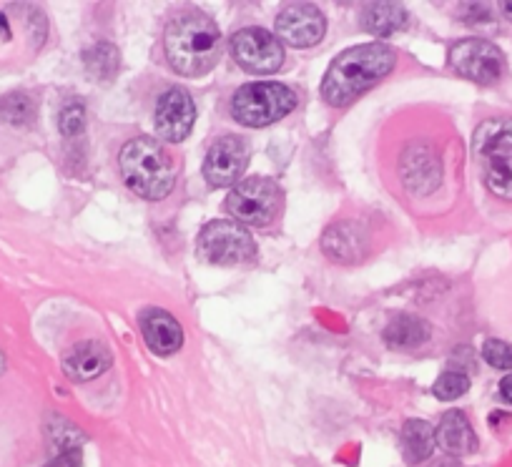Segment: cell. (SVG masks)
Instances as JSON below:
<instances>
[{
    "label": "cell",
    "mask_w": 512,
    "mask_h": 467,
    "mask_svg": "<svg viewBox=\"0 0 512 467\" xmlns=\"http://www.w3.org/2000/svg\"><path fill=\"white\" fill-rule=\"evenodd\" d=\"M322 249L332 262L357 264L367 254L369 237L364 226H359L357 221H337L324 231Z\"/></svg>",
    "instance_id": "cell-12"
},
{
    "label": "cell",
    "mask_w": 512,
    "mask_h": 467,
    "mask_svg": "<svg viewBox=\"0 0 512 467\" xmlns=\"http://www.w3.org/2000/svg\"><path fill=\"white\" fill-rule=\"evenodd\" d=\"M470 390V377L465 375V372H442L440 377H437L435 387H432V392H435L437 400H457V397H462L465 392Z\"/></svg>",
    "instance_id": "cell-25"
},
{
    "label": "cell",
    "mask_w": 512,
    "mask_h": 467,
    "mask_svg": "<svg viewBox=\"0 0 512 467\" xmlns=\"http://www.w3.org/2000/svg\"><path fill=\"white\" fill-rule=\"evenodd\" d=\"M3 370H6V355L0 352V375H3Z\"/></svg>",
    "instance_id": "cell-32"
},
{
    "label": "cell",
    "mask_w": 512,
    "mask_h": 467,
    "mask_svg": "<svg viewBox=\"0 0 512 467\" xmlns=\"http://www.w3.org/2000/svg\"><path fill=\"white\" fill-rule=\"evenodd\" d=\"M58 126H61V134L66 139L83 134V126H86V108L81 101H68L66 106L58 113Z\"/></svg>",
    "instance_id": "cell-26"
},
{
    "label": "cell",
    "mask_w": 512,
    "mask_h": 467,
    "mask_svg": "<svg viewBox=\"0 0 512 467\" xmlns=\"http://www.w3.org/2000/svg\"><path fill=\"white\" fill-rule=\"evenodd\" d=\"M427 337H430V324L415 314H400L384 329V342L392 349H415L425 344Z\"/></svg>",
    "instance_id": "cell-19"
},
{
    "label": "cell",
    "mask_w": 512,
    "mask_h": 467,
    "mask_svg": "<svg viewBox=\"0 0 512 467\" xmlns=\"http://www.w3.org/2000/svg\"><path fill=\"white\" fill-rule=\"evenodd\" d=\"M121 176L126 186L141 199L159 201L171 194L176 181V166L164 144L151 136L128 141L118 156Z\"/></svg>",
    "instance_id": "cell-3"
},
{
    "label": "cell",
    "mask_w": 512,
    "mask_h": 467,
    "mask_svg": "<svg viewBox=\"0 0 512 467\" xmlns=\"http://www.w3.org/2000/svg\"><path fill=\"white\" fill-rule=\"evenodd\" d=\"M437 430L425 420H407L400 432L402 457L407 465H420L435 452Z\"/></svg>",
    "instance_id": "cell-18"
},
{
    "label": "cell",
    "mask_w": 512,
    "mask_h": 467,
    "mask_svg": "<svg viewBox=\"0 0 512 467\" xmlns=\"http://www.w3.org/2000/svg\"><path fill=\"white\" fill-rule=\"evenodd\" d=\"M282 206V191L274 184L272 179L264 176H254L234 189L226 196V211L236 219V224H249V226H264L274 221Z\"/></svg>",
    "instance_id": "cell-5"
},
{
    "label": "cell",
    "mask_w": 512,
    "mask_h": 467,
    "mask_svg": "<svg viewBox=\"0 0 512 467\" xmlns=\"http://www.w3.org/2000/svg\"><path fill=\"white\" fill-rule=\"evenodd\" d=\"M500 395H502V400L510 402V405H512V372H510V375L502 377V382H500Z\"/></svg>",
    "instance_id": "cell-29"
},
{
    "label": "cell",
    "mask_w": 512,
    "mask_h": 467,
    "mask_svg": "<svg viewBox=\"0 0 512 467\" xmlns=\"http://www.w3.org/2000/svg\"><path fill=\"white\" fill-rule=\"evenodd\" d=\"M407 23V11L400 3H369L362 13V26L377 38H387L402 31Z\"/></svg>",
    "instance_id": "cell-20"
},
{
    "label": "cell",
    "mask_w": 512,
    "mask_h": 467,
    "mask_svg": "<svg viewBox=\"0 0 512 467\" xmlns=\"http://www.w3.org/2000/svg\"><path fill=\"white\" fill-rule=\"evenodd\" d=\"M324 28H327V21H324L322 11L312 3L287 6L277 16V36H282L289 46H317L324 38Z\"/></svg>",
    "instance_id": "cell-11"
},
{
    "label": "cell",
    "mask_w": 512,
    "mask_h": 467,
    "mask_svg": "<svg viewBox=\"0 0 512 467\" xmlns=\"http://www.w3.org/2000/svg\"><path fill=\"white\" fill-rule=\"evenodd\" d=\"M199 254L209 264L236 267L256 257V244L249 231L236 221H211L199 234Z\"/></svg>",
    "instance_id": "cell-6"
},
{
    "label": "cell",
    "mask_w": 512,
    "mask_h": 467,
    "mask_svg": "<svg viewBox=\"0 0 512 467\" xmlns=\"http://www.w3.org/2000/svg\"><path fill=\"white\" fill-rule=\"evenodd\" d=\"M432 467H460V465H457V460H450V457H445V460H440L437 465H432Z\"/></svg>",
    "instance_id": "cell-30"
},
{
    "label": "cell",
    "mask_w": 512,
    "mask_h": 467,
    "mask_svg": "<svg viewBox=\"0 0 512 467\" xmlns=\"http://www.w3.org/2000/svg\"><path fill=\"white\" fill-rule=\"evenodd\" d=\"M83 61H86L88 73L93 78H101V81L116 76L118 71V51L111 43H98V46H93L91 51H86Z\"/></svg>",
    "instance_id": "cell-23"
},
{
    "label": "cell",
    "mask_w": 512,
    "mask_h": 467,
    "mask_svg": "<svg viewBox=\"0 0 512 467\" xmlns=\"http://www.w3.org/2000/svg\"><path fill=\"white\" fill-rule=\"evenodd\" d=\"M485 164V184L497 199L512 201V154L492 156Z\"/></svg>",
    "instance_id": "cell-22"
},
{
    "label": "cell",
    "mask_w": 512,
    "mask_h": 467,
    "mask_svg": "<svg viewBox=\"0 0 512 467\" xmlns=\"http://www.w3.org/2000/svg\"><path fill=\"white\" fill-rule=\"evenodd\" d=\"M196 121V106L184 88H169L156 103V134L164 141L179 144L191 134Z\"/></svg>",
    "instance_id": "cell-10"
},
{
    "label": "cell",
    "mask_w": 512,
    "mask_h": 467,
    "mask_svg": "<svg viewBox=\"0 0 512 467\" xmlns=\"http://www.w3.org/2000/svg\"><path fill=\"white\" fill-rule=\"evenodd\" d=\"M249 164V144L241 136H221L209 149L204 176L211 186H234Z\"/></svg>",
    "instance_id": "cell-9"
},
{
    "label": "cell",
    "mask_w": 512,
    "mask_h": 467,
    "mask_svg": "<svg viewBox=\"0 0 512 467\" xmlns=\"http://www.w3.org/2000/svg\"><path fill=\"white\" fill-rule=\"evenodd\" d=\"M437 445L452 457H465L477 450V435L465 412L450 410L442 415L440 427H437Z\"/></svg>",
    "instance_id": "cell-16"
},
{
    "label": "cell",
    "mask_w": 512,
    "mask_h": 467,
    "mask_svg": "<svg viewBox=\"0 0 512 467\" xmlns=\"http://www.w3.org/2000/svg\"><path fill=\"white\" fill-rule=\"evenodd\" d=\"M450 66L467 81L492 86L505 73V56L485 38H465L450 48Z\"/></svg>",
    "instance_id": "cell-7"
},
{
    "label": "cell",
    "mask_w": 512,
    "mask_h": 467,
    "mask_svg": "<svg viewBox=\"0 0 512 467\" xmlns=\"http://www.w3.org/2000/svg\"><path fill=\"white\" fill-rule=\"evenodd\" d=\"M482 360L495 370H512V344L502 339H487L482 344Z\"/></svg>",
    "instance_id": "cell-27"
},
{
    "label": "cell",
    "mask_w": 512,
    "mask_h": 467,
    "mask_svg": "<svg viewBox=\"0 0 512 467\" xmlns=\"http://www.w3.org/2000/svg\"><path fill=\"white\" fill-rule=\"evenodd\" d=\"M229 46L234 61L249 73H274L284 63L282 41L264 28H241Z\"/></svg>",
    "instance_id": "cell-8"
},
{
    "label": "cell",
    "mask_w": 512,
    "mask_h": 467,
    "mask_svg": "<svg viewBox=\"0 0 512 467\" xmlns=\"http://www.w3.org/2000/svg\"><path fill=\"white\" fill-rule=\"evenodd\" d=\"M502 13H505L507 21H512V0L510 3H502Z\"/></svg>",
    "instance_id": "cell-31"
},
{
    "label": "cell",
    "mask_w": 512,
    "mask_h": 467,
    "mask_svg": "<svg viewBox=\"0 0 512 467\" xmlns=\"http://www.w3.org/2000/svg\"><path fill=\"white\" fill-rule=\"evenodd\" d=\"M33 119H36V103L28 93L13 91L0 98V121L3 124L23 129V126H31Z\"/></svg>",
    "instance_id": "cell-21"
},
{
    "label": "cell",
    "mask_w": 512,
    "mask_h": 467,
    "mask_svg": "<svg viewBox=\"0 0 512 467\" xmlns=\"http://www.w3.org/2000/svg\"><path fill=\"white\" fill-rule=\"evenodd\" d=\"M113 357L111 349L98 339H86L78 342L63 355V372L73 382H88L101 377L111 367Z\"/></svg>",
    "instance_id": "cell-13"
},
{
    "label": "cell",
    "mask_w": 512,
    "mask_h": 467,
    "mask_svg": "<svg viewBox=\"0 0 512 467\" xmlns=\"http://www.w3.org/2000/svg\"><path fill=\"white\" fill-rule=\"evenodd\" d=\"M166 58L171 68L186 78L204 76L221 53V33L209 16L199 11L179 13L166 28Z\"/></svg>",
    "instance_id": "cell-2"
},
{
    "label": "cell",
    "mask_w": 512,
    "mask_h": 467,
    "mask_svg": "<svg viewBox=\"0 0 512 467\" xmlns=\"http://www.w3.org/2000/svg\"><path fill=\"white\" fill-rule=\"evenodd\" d=\"M395 51L384 43H364L339 53L322 81L324 101L332 106H347L367 88L382 81L395 68Z\"/></svg>",
    "instance_id": "cell-1"
},
{
    "label": "cell",
    "mask_w": 512,
    "mask_h": 467,
    "mask_svg": "<svg viewBox=\"0 0 512 467\" xmlns=\"http://www.w3.org/2000/svg\"><path fill=\"white\" fill-rule=\"evenodd\" d=\"M81 462H83L81 450H71V452H63V455H56L48 465L43 467H81Z\"/></svg>",
    "instance_id": "cell-28"
},
{
    "label": "cell",
    "mask_w": 512,
    "mask_h": 467,
    "mask_svg": "<svg viewBox=\"0 0 512 467\" xmlns=\"http://www.w3.org/2000/svg\"><path fill=\"white\" fill-rule=\"evenodd\" d=\"M292 108H297V93L284 83L274 81L246 83L231 98V116L239 124L254 126V129L284 119L287 113H292Z\"/></svg>",
    "instance_id": "cell-4"
},
{
    "label": "cell",
    "mask_w": 512,
    "mask_h": 467,
    "mask_svg": "<svg viewBox=\"0 0 512 467\" xmlns=\"http://www.w3.org/2000/svg\"><path fill=\"white\" fill-rule=\"evenodd\" d=\"M139 322L146 344H149L151 352H156V355H174V352L181 349V344H184V329L176 322L174 314H169L166 309H144Z\"/></svg>",
    "instance_id": "cell-14"
},
{
    "label": "cell",
    "mask_w": 512,
    "mask_h": 467,
    "mask_svg": "<svg viewBox=\"0 0 512 467\" xmlns=\"http://www.w3.org/2000/svg\"><path fill=\"white\" fill-rule=\"evenodd\" d=\"M477 159H492V156L512 154V119H487L477 126L472 139Z\"/></svg>",
    "instance_id": "cell-17"
},
{
    "label": "cell",
    "mask_w": 512,
    "mask_h": 467,
    "mask_svg": "<svg viewBox=\"0 0 512 467\" xmlns=\"http://www.w3.org/2000/svg\"><path fill=\"white\" fill-rule=\"evenodd\" d=\"M53 425L48 427V440H51L53 452L56 455H63V452L71 450H81L83 435L73 422L63 420V417H53Z\"/></svg>",
    "instance_id": "cell-24"
},
{
    "label": "cell",
    "mask_w": 512,
    "mask_h": 467,
    "mask_svg": "<svg viewBox=\"0 0 512 467\" xmlns=\"http://www.w3.org/2000/svg\"><path fill=\"white\" fill-rule=\"evenodd\" d=\"M402 176H405L410 191H415V194H430V191H435L440 186V159H437L430 146H410L405 159H402Z\"/></svg>",
    "instance_id": "cell-15"
}]
</instances>
